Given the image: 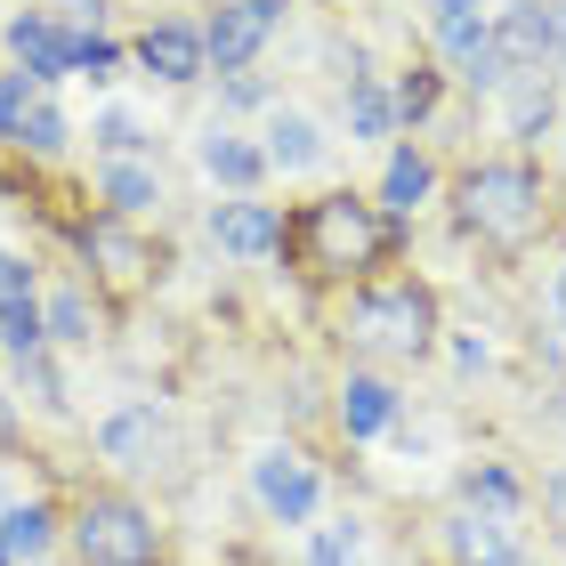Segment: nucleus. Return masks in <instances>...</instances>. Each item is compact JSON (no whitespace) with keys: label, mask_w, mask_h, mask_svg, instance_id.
Returning <instances> with one entry per match:
<instances>
[{"label":"nucleus","mask_w":566,"mask_h":566,"mask_svg":"<svg viewBox=\"0 0 566 566\" xmlns=\"http://www.w3.org/2000/svg\"><path fill=\"white\" fill-rule=\"evenodd\" d=\"M243 9H251V17H260L268 33H275V24H283V9H292V0H243Z\"/></svg>","instance_id":"obj_35"},{"label":"nucleus","mask_w":566,"mask_h":566,"mask_svg":"<svg viewBox=\"0 0 566 566\" xmlns=\"http://www.w3.org/2000/svg\"><path fill=\"white\" fill-rule=\"evenodd\" d=\"M429 187H437L429 154H413V146H397V154H389V170H380V211H389V219H413L421 202H429Z\"/></svg>","instance_id":"obj_19"},{"label":"nucleus","mask_w":566,"mask_h":566,"mask_svg":"<svg viewBox=\"0 0 566 566\" xmlns=\"http://www.w3.org/2000/svg\"><path fill=\"white\" fill-rule=\"evenodd\" d=\"M461 227H478V235L494 243H518L543 227V178L526 163H478L461 178Z\"/></svg>","instance_id":"obj_3"},{"label":"nucleus","mask_w":566,"mask_h":566,"mask_svg":"<svg viewBox=\"0 0 566 566\" xmlns=\"http://www.w3.org/2000/svg\"><path fill=\"white\" fill-rule=\"evenodd\" d=\"M251 494H260V510L275 526H307L316 502H324V485H316V470H307L300 446H268L260 461H251Z\"/></svg>","instance_id":"obj_5"},{"label":"nucleus","mask_w":566,"mask_h":566,"mask_svg":"<svg viewBox=\"0 0 566 566\" xmlns=\"http://www.w3.org/2000/svg\"><path fill=\"white\" fill-rule=\"evenodd\" d=\"M453 558L461 566H526L510 518H485V510H461V518H453Z\"/></svg>","instance_id":"obj_15"},{"label":"nucleus","mask_w":566,"mask_h":566,"mask_svg":"<svg viewBox=\"0 0 566 566\" xmlns=\"http://www.w3.org/2000/svg\"><path fill=\"white\" fill-rule=\"evenodd\" d=\"M82 260L97 268V275H114V283H138L146 268H154V251H146V235H138V227L130 219H90L82 227Z\"/></svg>","instance_id":"obj_10"},{"label":"nucleus","mask_w":566,"mask_h":566,"mask_svg":"<svg viewBox=\"0 0 566 566\" xmlns=\"http://www.w3.org/2000/svg\"><path fill=\"white\" fill-rule=\"evenodd\" d=\"M551 316H558V324H566V268H558V275H551Z\"/></svg>","instance_id":"obj_37"},{"label":"nucleus","mask_w":566,"mask_h":566,"mask_svg":"<svg viewBox=\"0 0 566 566\" xmlns=\"http://www.w3.org/2000/svg\"><path fill=\"white\" fill-rule=\"evenodd\" d=\"M138 146H146V122L138 114H106V122H97V154H106V163H138Z\"/></svg>","instance_id":"obj_28"},{"label":"nucleus","mask_w":566,"mask_h":566,"mask_svg":"<svg viewBox=\"0 0 566 566\" xmlns=\"http://www.w3.org/2000/svg\"><path fill=\"white\" fill-rule=\"evenodd\" d=\"M348 340L373 356H421L437 340V300L421 283H365L348 292Z\"/></svg>","instance_id":"obj_2"},{"label":"nucleus","mask_w":566,"mask_h":566,"mask_svg":"<svg viewBox=\"0 0 566 566\" xmlns=\"http://www.w3.org/2000/svg\"><path fill=\"white\" fill-rule=\"evenodd\" d=\"M114 65H122V49L106 33H73V73H90V82H114Z\"/></svg>","instance_id":"obj_30"},{"label":"nucleus","mask_w":566,"mask_h":566,"mask_svg":"<svg viewBox=\"0 0 566 566\" xmlns=\"http://www.w3.org/2000/svg\"><path fill=\"white\" fill-rule=\"evenodd\" d=\"M195 154H202V170H211L219 187H235V195H251V187H260V178H268V154L251 146L243 130H227V122H211Z\"/></svg>","instance_id":"obj_13"},{"label":"nucleus","mask_w":566,"mask_h":566,"mask_svg":"<svg viewBox=\"0 0 566 566\" xmlns=\"http://www.w3.org/2000/svg\"><path fill=\"white\" fill-rule=\"evenodd\" d=\"M65 138H73V130H65V114L49 106V97H41L33 114H24V130H17V146H24V154H41V163H57V154H65Z\"/></svg>","instance_id":"obj_25"},{"label":"nucleus","mask_w":566,"mask_h":566,"mask_svg":"<svg viewBox=\"0 0 566 566\" xmlns=\"http://www.w3.org/2000/svg\"><path fill=\"white\" fill-rule=\"evenodd\" d=\"M348 138H397V97L373 73H348Z\"/></svg>","instance_id":"obj_20"},{"label":"nucleus","mask_w":566,"mask_h":566,"mask_svg":"<svg viewBox=\"0 0 566 566\" xmlns=\"http://www.w3.org/2000/svg\"><path fill=\"white\" fill-rule=\"evenodd\" d=\"M332 413H340V429L348 437H389L397 429V389L380 373H348L340 380V405H332Z\"/></svg>","instance_id":"obj_14"},{"label":"nucleus","mask_w":566,"mask_h":566,"mask_svg":"<svg viewBox=\"0 0 566 566\" xmlns=\"http://www.w3.org/2000/svg\"><path fill=\"white\" fill-rule=\"evenodd\" d=\"M268 170H316L324 163V130H316V122H307V114H292V106H275L268 114Z\"/></svg>","instance_id":"obj_17"},{"label":"nucleus","mask_w":566,"mask_h":566,"mask_svg":"<svg viewBox=\"0 0 566 566\" xmlns=\"http://www.w3.org/2000/svg\"><path fill=\"white\" fill-rule=\"evenodd\" d=\"M551 57H566V0H551Z\"/></svg>","instance_id":"obj_36"},{"label":"nucleus","mask_w":566,"mask_h":566,"mask_svg":"<svg viewBox=\"0 0 566 566\" xmlns=\"http://www.w3.org/2000/svg\"><path fill=\"white\" fill-rule=\"evenodd\" d=\"M429 33H437V49L461 65L470 49L494 41V17H485V0H429Z\"/></svg>","instance_id":"obj_16"},{"label":"nucleus","mask_w":566,"mask_h":566,"mask_svg":"<svg viewBox=\"0 0 566 566\" xmlns=\"http://www.w3.org/2000/svg\"><path fill=\"white\" fill-rule=\"evenodd\" d=\"M437 90H446V82H437L429 65H413V73L397 82V122H421V114H437Z\"/></svg>","instance_id":"obj_29"},{"label":"nucleus","mask_w":566,"mask_h":566,"mask_svg":"<svg viewBox=\"0 0 566 566\" xmlns=\"http://www.w3.org/2000/svg\"><path fill=\"white\" fill-rule=\"evenodd\" d=\"M494 57L510 73H543L551 65V0H518L494 17Z\"/></svg>","instance_id":"obj_9"},{"label":"nucleus","mask_w":566,"mask_h":566,"mask_svg":"<svg viewBox=\"0 0 566 566\" xmlns=\"http://www.w3.org/2000/svg\"><path fill=\"white\" fill-rule=\"evenodd\" d=\"M307 566H356V526H316V543H307Z\"/></svg>","instance_id":"obj_31"},{"label":"nucleus","mask_w":566,"mask_h":566,"mask_svg":"<svg viewBox=\"0 0 566 566\" xmlns=\"http://www.w3.org/2000/svg\"><path fill=\"white\" fill-rule=\"evenodd\" d=\"M211 243L227 251V260H268V251H283V219H275V202H251V195L211 202Z\"/></svg>","instance_id":"obj_6"},{"label":"nucleus","mask_w":566,"mask_h":566,"mask_svg":"<svg viewBox=\"0 0 566 566\" xmlns=\"http://www.w3.org/2000/svg\"><path fill=\"white\" fill-rule=\"evenodd\" d=\"M41 97H49V90L33 82V73H0V138H9V146H17V130H24V114H33Z\"/></svg>","instance_id":"obj_26"},{"label":"nucleus","mask_w":566,"mask_h":566,"mask_svg":"<svg viewBox=\"0 0 566 566\" xmlns=\"http://www.w3.org/2000/svg\"><path fill=\"white\" fill-rule=\"evenodd\" d=\"M41 316H49V340H65V348H82L90 332H97V316H90V300H82V292H57V300L41 307Z\"/></svg>","instance_id":"obj_27"},{"label":"nucleus","mask_w":566,"mask_h":566,"mask_svg":"<svg viewBox=\"0 0 566 566\" xmlns=\"http://www.w3.org/2000/svg\"><path fill=\"white\" fill-rule=\"evenodd\" d=\"M543 510H551V526H558V534H566V470H558V478H551V485H543Z\"/></svg>","instance_id":"obj_34"},{"label":"nucleus","mask_w":566,"mask_h":566,"mask_svg":"<svg viewBox=\"0 0 566 566\" xmlns=\"http://www.w3.org/2000/svg\"><path fill=\"white\" fill-rule=\"evenodd\" d=\"M9 49H17V73H33L41 90H49V82H65V73H73V33H65L57 17H41V9L9 17Z\"/></svg>","instance_id":"obj_8"},{"label":"nucleus","mask_w":566,"mask_h":566,"mask_svg":"<svg viewBox=\"0 0 566 566\" xmlns=\"http://www.w3.org/2000/svg\"><path fill=\"white\" fill-rule=\"evenodd\" d=\"M283 243L300 251L307 275H356V268H373L380 251H389V219H380L373 202H356V195H324V202L300 211V227H283Z\"/></svg>","instance_id":"obj_1"},{"label":"nucleus","mask_w":566,"mask_h":566,"mask_svg":"<svg viewBox=\"0 0 566 566\" xmlns=\"http://www.w3.org/2000/svg\"><path fill=\"white\" fill-rule=\"evenodd\" d=\"M0 340H9L17 356H41V340H49V316H41V300H33V292L0 300Z\"/></svg>","instance_id":"obj_24"},{"label":"nucleus","mask_w":566,"mask_h":566,"mask_svg":"<svg viewBox=\"0 0 566 566\" xmlns=\"http://www.w3.org/2000/svg\"><path fill=\"white\" fill-rule=\"evenodd\" d=\"M57 551V510L49 502H9L0 510V566H41Z\"/></svg>","instance_id":"obj_12"},{"label":"nucleus","mask_w":566,"mask_h":566,"mask_svg":"<svg viewBox=\"0 0 566 566\" xmlns=\"http://www.w3.org/2000/svg\"><path fill=\"white\" fill-rule=\"evenodd\" d=\"M202 49H211V65H219V73H243V65L268 49V24L251 17L243 0H219V17L202 24Z\"/></svg>","instance_id":"obj_11"},{"label":"nucleus","mask_w":566,"mask_h":566,"mask_svg":"<svg viewBox=\"0 0 566 566\" xmlns=\"http://www.w3.org/2000/svg\"><path fill=\"white\" fill-rule=\"evenodd\" d=\"M17 292H33V268H17L9 251H0V300H17Z\"/></svg>","instance_id":"obj_33"},{"label":"nucleus","mask_w":566,"mask_h":566,"mask_svg":"<svg viewBox=\"0 0 566 566\" xmlns=\"http://www.w3.org/2000/svg\"><path fill=\"white\" fill-rule=\"evenodd\" d=\"M17 494V470H9V461H0V502H9Z\"/></svg>","instance_id":"obj_38"},{"label":"nucleus","mask_w":566,"mask_h":566,"mask_svg":"<svg viewBox=\"0 0 566 566\" xmlns=\"http://www.w3.org/2000/svg\"><path fill=\"white\" fill-rule=\"evenodd\" d=\"M97 446H106V461H146L154 446H163V421H154V405H130V413H114L106 429H97Z\"/></svg>","instance_id":"obj_22"},{"label":"nucleus","mask_w":566,"mask_h":566,"mask_svg":"<svg viewBox=\"0 0 566 566\" xmlns=\"http://www.w3.org/2000/svg\"><path fill=\"white\" fill-rule=\"evenodd\" d=\"M97 195L114 219H146L163 202V178H154V163H97Z\"/></svg>","instance_id":"obj_18"},{"label":"nucleus","mask_w":566,"mask_h":566,"mask_svg":"<svg viewBox=\"0 0 566 566\" xmlns=\"http://www.w3.org/2000/svg\"><path fill=\"white\" fill-rule=\"evenodd\" d=\"M470 510H485V518H518L526 494H518V478H510L502 461H478V470H470Z\"/></svg>","instance_id":"obj_23"},{"label":"nucleus","mask_w":566,"mask_h":566,"mask_svg":"<svg viewBox=\"0 0 566 566\" xmlns=\"http://www.w3.org/2000/svg\"><path fill=\"white\" fill-rule=\"evenodd\" d=\"M57 24H65V33H97V17H106V0H57Z\"/></svg>","instance_id":"obj_32"},{"label":"nucleus","mask_w":566,"mask_h":566,"mask_svg":"<svg viewBox=\"0 0 566 566\" xmlns=\"http://www.w3.org/2000/svg\"><path fill=\"white\" fill-rule=\"evenodd\" d=\"M502 122H510V138H543L551 122H558V90L543 82V73H518V90H510Z\"/></svg>","instance_id":"obj_21"},{"label":"nucleus","mask_w":566,"mask_h":566,"mask_svg":"<svg viewBox=\"0 0 566 566\" xmlns=\"http://www.w3.org/2000/svg\"><path fill=\"white\" fill-rule=\"evenodd\" d=\"M65 543H73V558H82V566H154L163 526H154L130 494H90L82 510H73Z\"/></svg>","instance_id":"obj_4"},{"label":"nucleus","mask_w":566,"mask_h":566,"mask_svg":"<svg viewBox=\"0 0 566 566\" xmlns=\"http://www.w3.org/2000/svg\"><path fill=\"white\" fill-rule=\"evenodd\" d=\"M138 65L154 73V82L187 90V82H202V73H211V49H202V33H195V24L163 17V24H146V33H138Z\"/></svg>","instance_id":"obj_7"}]
</instances>
